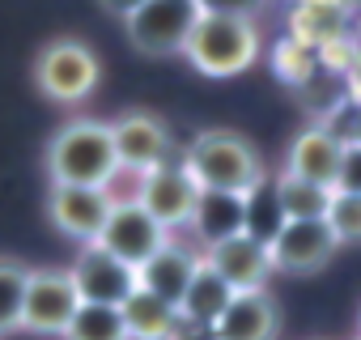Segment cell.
<instances>
[{
  "instance_id": "1",
  "label": "cell",
  "mask_w": 361,
  "mask_h": 340,
  "mask_svg": "<svg viewBox=\"0 0 361 340\" xmlns=\"http://www.w3.org/2000/svg\"><path fill=\"white\" fill-rule=\"evenodd\" d=\"M192 175V183L200 188V196H230V200H251L264 179H268V170H264V157L259 149L234 132V128H204L183 162H178Z\"/></svg>"
},
{
  "instance_id": "2",
  "label": "cell",
  "mask_w": 361,
  "mask_h": 340,
  "mask_svg": "<svg viewBox=\"0 0 361 340\" xmlns=\"http://www.w3.org/2000/svg\"><path fill=\"white\" fill-rule=\"evenodd\" d=\"M43 170H47V183H60V188H102V192H111L115 175H119L111 123L77 115L64 128H56L51 140H47V153H43Z\"/></svg>"
},
{
  "instance_id": "3",
  "label": "cell",
  "mask_w": 361,
  "mask_h": 340,
  "mask_svg": "<svg viewBox=\"0 0 361 340\" xmlns=\"http://www.w3.org/2000/svg\"><path fill=\"white\" fill-rule=\"evenodd\" d=\"M183 56L204 77H234V73H247L259 60V30H255L251 18L200 13L196 30L183 43Z\"/></svg>"
},
{
  "instance_id": "4",
  "label": "cell",
  "mask_w": 361,
  "mask_h": 340,
  "mask_svg": "<svg viewBox=\"0 0 361 340\" xmlns=\"http://www.w3.org/2000/svg\"><path fill=\"white\" fill-rule=\"evenodd\" d=\"M102 81V60L85 39H51L35 60V85L47 102L77 107Z\"/></svg>"
},
{
  "instance_id": "5",
  "label": "cell",
  "mask_w": 361,
  "mask_h": 340,
  "mask_svg": "<svg viewBox=\"0 0 361 340\" xmlns=\"http://www.w3.org/2000/svg\"><path fill=\"white\" fill-rule=\"evenodd\" d=\"M196 22L200 0H145L140 9L123 18V35L132 51H140L145 60H170L183 56V43L196 30Z\"/></svg>"
},
{
  "instance_id": "6",
  "label": "cell",
  "mask_w": 361,
  "mask_h": 340,
  "mask_svg": "<svg viewBox=\"0 0 361 340\" xmlns=\"http://www.w3.org/2000/svg\"><path fill=\"white\" fill-rule=\"evenodd\" d=\"M106 255H115L123 268H132V272H140L166 243H170V234L132 200V196H123V200H115L111 205V213H106V226H102V234L94 238Z\"/></svg>"
},
{
  "instance_id": "7",
  "label": "cell",
  "mask_w": 361,
  "mask_h": 340,
  "mask_svg": "<svg viewBox=\"0 0 361 340\" xmlns=\"http://www.w3.org/2000/svg\"><path fill=\"white\" fill-rule=\"evenodd\" d=\"M166 234L170 230H183V226H196V213H200V188L192 183V175L178 162H166L157 170L140 179L136 196H132Z\"/></svg>"
},
{
  "instance_id": "8",
  "label": "cell",
  "mask_w": 361,
  "mask_h": 340,
  "mask_svg": "<svg viewBox=\"0 0 361 340\" xmlns=\"http://www.w3.org/2000/svg\"><path fill=\"white\" fill-rule=\"evenodd\" d=\"M81 298L73 289L68 268H30L26 298H22V332L35 336H64Z\"/></svg>"
},
{
  "instance_id": "9",
  "label": "cell",
  "mask_w": 361,
  "mask_h": 340,
  "mask_svg": "<svg viewBox=\"0 0 361 340\" xmlns=\"http://www.w3.org/2000/svg\"><path fill=\"white\" fill-rule=\"evenodd\" d=\"M111 140H115V162L119 170H136L145 179L149 170L174 162V140L161 115L153 111H123L119 119H111Z\"/></svg>"
},
{
  "instance_id": "10",
  "label": "cell",
  "mask_w": 361,
  "mask_h": 340,
  "mask_svg": "<svg viewBox=\"0 0 361 340\" xmlns=\"http://www.w3.org/2000/svg\"><path fill=\"white\" fill-rule=\"evenodd\" d=\"M340 243L327 221H281L276 234L268 238V260L272 272L285 277H314L336 260Z\"/></svg>"
},
{
  "instance_id": "11",
  "label": "cell",
  "mask_w": 361,
  "mask_h": 340,
  "mask_svg": "<svg viewBox=\"0 0 361 340\" xmlns=\"http://www.w3.org/2000/svg\"><path fill=\"white\" fill-rule=\"evenodd\" d=\"M234 293H251V289H268L272 277V260H268V238H255L251 230H234L217 243L204 247L200 255Z\"/></svg>"
},
{
  "instance_id": "12",
  "label": "cell",
  "mask_w": 361,
  "mask_h": 340,
  "mask_svg": "<svg viewBox=\"0 0 361 340\" xmlns=\"http://www.w3.org/2000/svg\"><path fill=\"white\" fill-rule=\"evenodd\" d=\"M111 205H115V196L102 188H60V183L47 188V221L81 247L102 234Z\"/></svg>"
},
{
  "instance_id": "13",
  "label": "cell",
  "mask_w": 361,
  "mask_h": 340,
  "mask_svg": "<svg viewBox=\"0 0 361 340\" xmlns=\"http://www.w3.org/2000/svg\"><path fill=\"white\" fill-rule=\"evenodd\" d=\"M73 289L81 302H98V306H123L136 289V272L123 268L115 255H106L98 243H85L68 268Z\"/></svg>"
},
{
  "instance_id": "14",
  "label": "cell",
  "mask_w": 361,
  "mask_h": 340,
  "mask_svg": "<svg viewBox=\"0 0 361 340\" xmlns=\"http://www.w3.org/2000/svg\"><path fill=\"white\" fill-rule=\"evenodd\" d=\"M213 340H276L281 336V306L268 289L234 293L226 310L209 323Z\"/></svg>"
},
{
  "instance_id": "15",
  "label": "cell",
  "mask_w": 361,
  "mask_h": 340,
  "mask_svg": "<svg viewBox=\"0 0 361 340\" xmlns=\"http://www.w3.org/2000/svg\"><path fill=\"white\" fill-rule=\"evenodd\" d=\"M285 170L298 175V179H306V183H314V188L336 192L340 188V170H344V140L331 136L327 128H306L289 145Z\"/></svg>"
},
{
  "instance_id": "16",
  "label": "cell",
  "mask_w": 361,
  "mask_h": 340,
  "mask_svg": "<svg viewBox=\"0 0 361 340\" xmlns=\"http://www.w3.org/2000/svg\"><path fill=\"white\" fill-rule=\"evenodd\" d=\"M196 268H200V260H196L183 243L170 238V243L136 272V285L149 289L153 298H161V302H170V306L178 310V306H183V298H188V285H192Z\"/></svg>"
},
{
  "instance_id": "17",
  "label": "cell",
  "mask_w": 361,
  "mask_h": 340,
  "mask_svg": "<svg viewBox=\"0 0 361 340\" xmlns=\"http://www.w3.org/2000/svg\"><path fill=\"white\" fill-rule=\"evenodd\" d=\"M128 323V340H178V310L149 289H132V298L119 306Z\"/></svg>"
},
{
  "instance_id": "18",
  "label": "cell",
  "mask_w": 361,
  "mask_h": 340,
  "mask_svg": "<svg viewBox=\"0 0 361 340\" xmlns=\"http://www.w3.org/2000/svg\"><path fill=\"white\" fill-rule=\"evenodd\" d=\"M272 196H276V213H281V221H323L327 209H331V196H336V192L314 188V183L289 175V170H281Z\"/></svg>"
},
{
  "instance_id": "19",
  "label": "cell",
  "mask_w": 361,
  "mask_h": 340,
  "mask_svg": "<svg viewBox=\"0 0 361 340\" xmlns=\"http://www.w3.org/2000/svg\"><path fill=\"white\" fill-rule=\"evenodd\" d=\"M230 298H234V289L200 260V268H196V277H192V285H188V298H183V306H178V323L209 327V323L226 310Z\"/></svg>"
},
{
  "instance_id": "20",
  "label": "cell",
  "mask_w": 361,
  "mask_h": 340,
  "mask_svg": "<svg viewBox=\"0 0 361 340\" xmlns=\"http://www.w3.org/2000/svg\"><path fill=\"white\" fill-rule=\"evenodd\" d=\"M64 340H128V323L119 306H98V302H81Z\"/></svg>"
},
{
  "instance_id": "21",
  "label": "cell",
  "mask_w": 361,
  "mask_h": 340,
  "mask_svg": "<svg viewBox=\"0 0 361 340\" xmlns=\"http://www.w3.org/2000/svg\"><path fill=\"white\" fill-rule=\"evenodd\" d=\"M30 264L18 255H0V336L22 327V298H26Z\"/></svg>"
},
{
  "instance_id": "22",
  "label": "cell",
  "mask_w": 361,
  "mask_h": 340,
  "mask_svg": "<svg viewBox=\"0 0 361 340\" xmlns=\"http://www.w3.org/2000/svg\"><path fill=\"white\" fill-rule=\"evenodd\" d=\"M323 221L331 226V234H336L340 247L361 243V192H336Z\"/></svg>"
},
{
  "instance_id": "23",
  "label": "cell",
  "mask_w": 361,
  "mask_h": 340,
  "mask_svg": "<svg viewBox=\"0 0 361 340\" xmlns=\"http://www.w3.org/2000/svg\"><path fill=\"white\" fill-rule=\"evenodd\" d=\"M272 68H276L285 81H306L310 68H314L310 43H306V39H285V43L272 51Z\"/></svg>"
},
{
  "instance_id": "24",
  "label": "cell",
  "mask_w": 361,
  "mask_h": 340,
  "mask_svg": "<svg viewBox=\"0 0 361 340\" xmlns=\"http://www.w3.org/2000/svg\"><path fill=\"white\" fill-rule=\"evenodd\" d=\"M268 5V0H200V13H226V18H251Z\"/></svg>"
},
{
  "instance_id": "25",
  "label": "cell",
  "mask_w": 361,
  "mask_h": 340,
  "mask_svg": "<svg viewBox=\"0 0 361 340\" xmlns=\"http://www.w3.org/2000/svg\"><path fill=\"white\" fill-rule=\"evenodd\" d=\"M98 5H102V13H111V18H119V22H123L132 9H140V5H145V0H98Z\"/></svg>"
},
{
  "instance_id": "26",
  "label": "cell",
  "mask_w": 361,
  "mask_h": 340,
  "mask_svg": "<svg viewBox=\"0 0 361 340\" xmlns=\"http://www.w3.org/2000/svg\"><path fill=\"white\" fill-rule=\"evenodd\" d=\"M357 336H361V319H357Z\"/></svg>"
},
{
  "instance_id": "27",
  "label": "cell",
  "mask_w": 361,
  "mask_h": 340,
  "mask_svg": "<svg viewBox=\"0 0 361 340\" xmlns=\"http://www.w3.org/2000/svg\"><path fill=\"white\" fill-rule=\"evenodd\" d=\"M178 340H183V336H178ZM204 340H213V336H204Z\"/></svg>"
},
{
  "instance_id": "28",
  "label": "cell",
  "mask_w": 361,
  "mask_h": 340,
  "mask_svg": "<svg viewBox=\"0 0 361 340\" xmlns=\"http://www.w3.org/2000/svg\"><path fill=\"white\" fill-rule=\"evenodd\" d=\"M357 340H361V336H357Z\"/></svg>"
}]
</instances>
